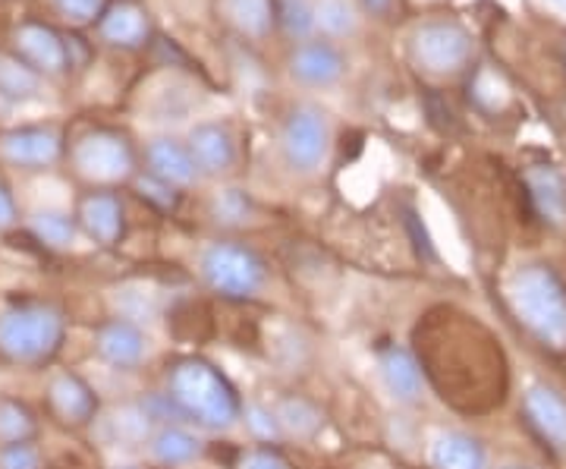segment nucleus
Wrapping results in <instances>:
<instances>
[{
  "label": "nucleus",
  "instance_id": "f257e3e1",
  "mask_svg": "<svg viewBox=\"0 0 566 469\" xmlns=\"http://www.w3.org/2000/svg\"><path fill=\"white\" fill-rule=\"evenodd\" d=\"M161 388L177 400L192 429L208 435H230L243 426V394L230 382V375L208 356L199 353L174 356L164 366Z\"/></svg>",
  "mask_w": 566,
  "mask_h": 469
},
{
  "label": "nucleus",
  "instance_id": "f03ea898",
  "mask_svg": "<svg viewBox=\"0 0 566 469\" xmlns=\"http://www.w3.org/2000/svg\"><path fill=\"white\" fill-rule=\"evenodd\" d=\"M506 303L516 322L551 350H566V286L545 262H526L506 281Z\"/></svg>",
  "mask_w": 566,
  "mask_h": 469
},
{
  "label": "nucleus",
  "instance_id": "7ed1b4c3",
  "mask_svg": "<svg viewBox=\"0 0 566 469\" xmlns=\"http://www.w3.org/2000/svg\"><path fill=\"white\" fill-rule=\"evenodd\" d=\"M66 344V315L54 303L20 300L0 309V359L20 368H44Z\"/></svg>",
  "mask_w": 566,
  "mask_h": 469
},
{
  "label": "nucleus",
  "instance_id": "20e7f679",
  "mask_svg": "<svg viewBox=\"0 0 566 469\" xmlns=\"http://www.w3.org/2000/svg\"><path fill=\"white\" fill-rule=\"evenodd\" d=\"M196 274L202 286L223 303H259L268 284L271 268L264 256L237 237H214L196 256Z\"/></svg>",
  "mask_w": 566,
  "mask_h": 469
},
{
  "label": "nucleus",
  "instance_id": "39448f33",
  "mask_svg": "<svg viewBox=\"0 0 566 469\" xmlns=\"http://www.w3.org/2000/svg\"><path fill=\"white\" fill-rule=\"evenodd\" d=\"M406 63L431 82L465 76L475 63V35L463 20L434 13L412 22L403 39Z\"/></svg>",
  "mask_w": 566,
  "mask_h": 469
},
{
  "label": "nucleus",
  "instance_id": "423d86ee",
  "mask_svg": "<svg viewBox=\"0 0 566 469\" xmlns=\"http://www.w3.org/2000/svg\"><path fill=\"white\" fill-rule=\"evenodd\" d=\"M70 170L88 189H120L142 174V148L120 126H88L66 145Z\"/></svg>",
  "mask_w": 566,
  "mask_h": 469
},
{
  "label": "nucleus",
  "instance_id": "0eeeda50",
  "mask_svg": "<svg viewBox=\"0 0 566 469\" xmlns=\"http://www.w3.org/2000/svg\"><path fill=\"white\" fill-rule=\"evenodd\" d=\"M334 152V121L318 102L300 98L277 123V158L296 180L318 177Z\"/></svg>",
  "mask_w": 566,
  "mask_h": 469
},
{
  "label": "nucleus",
  "instance_id": "6e6552de",
  "mask_svg": "<svg viewBox=\"0 0 566 469\" xmlns=\"http://www.w3.org/2000/svg\"><path fill=\"white\" fill-rule=\"evenodd\" d=\"M283 70L296 88L331 92L349 76V54L340 41L315 35V39H305L300 44H290Z\"/></svg>",
  "mask_w": 566,
  "mask_h": 469
},
{
  "label": "nucleus",
  "instance_id": "1a4fd4ad",
  "mask_svg": "<svg viewBox=\"0 0 566 469\" xmlns=\"http://www.w3.org/2000/svg\"><path fill=\"white\" fill-rule=\"evenodd\" d=\"M66 136L54 123H20L0 133V164L41 174L66 158Z\"/></svg>",
  "mask_w": 566,
  "mask_h": 469
},
{
  "label": "nucleus",
  "instance_id": "9d476101",
  "mask_svg": "<svg viewBox=\"0 0 566 469\" xmlns=\"http://www.w3.org/2000/svg\"><path fill=\"white\" fill-rule=\"evenodd\" d=\"M44 409L54 426L66 431H85L102 416V397L80 372L57 368L44 385Z\"/></svg>",
  "mask_w": 566,
  "mask_h": 469
},
{
  "label": "nucleus",
  "instance_id": "9b49d317",
  "mask_svg": "<svg viewBox=\"0 0 566 469\" xmlns=\"http://www.w3.org/2000/svg\"><path fill=\"white\" fill-rule=\"evenodd\" d=\"M92 350H95L98 363H104L107 368L133 375L151 363L155 344H151V334L145 331V325L123 319V315H111L95 327Z\"/></svg>",
  "mask_w": 566,
  "mask_h": 469
},
{
  "label": "nucleus",
  "instance_id": "f8f14e48",
  "mask_svg": "<svg viewBox=\"0 0 566 469\" xmlns=\"http://www.w3.org/2000/svg\"><path fill=\"white\" fill-rule=\"evenodd\" d=\"M10 41H13V58H20L44 80L70 76L66 29H57L44 20H22L13 25Z\"/></svg>",
  "mask_w": 566,
  "mask_h": 469
},
{
  "label": "nucleus",
  "instance_id": "ddd939ff",
  "mask_svg": "<svg viewBox=\"0 0 566 469\" xmlns=\"http://www.w3.org/2000/svg\"><path fill=\"white\" fill-rule=\"evenodd\" d=\"M95 35L102 44L120 54H139L158 39L151 10L142 0H111L95 22Z\"/></svg>",
  "mask_w": 566,
  "mask_h": 469
},
{
  "label": "nucleus",
  "instance_id": "4468645a",
  "mask_svg": "<svg viewBox=\"0 0 566 469\" xmlns=\"http://www.w3.org/2000/svg\"><path fill=\"white\" fill-rule=\"evenodd\" d=\"M375 372H378V385L397 407L416 409L424 404L428 394V375H424L422 359L416 356V350L406 344H385L375 353Z\"/></svg>",
  "mask_w": 566,
  "mask_h": 469
},
{
  "label": "nucleus",
  "instance_id": "2eb2a0df",
  "mask_svg": "<svg viewBox=\"0 0 566 469\" xmlns=\"http://www.w3.org/2000/svg\"><path fill=\"white\" fill-rule=\"evenodd\" d=\"M189 152L199 164L205 180H227L240 167V136L227 121H199L186 133Z\"/></svg>",
  "mask_w": 566,
  "mask_h": 469
},
{
  "label": "nucleus",
  "instance_id": "dca6fc26",
  "mask_svg": "<svg viewBox=\"0 0 566 469\" xmlns=\"http://www.w3.org/2000/svg\"><path fill=\"white\" fill-rule=\"evenodd\" d=\"M142 170L151 174L161 184L180 189V192H189V189L205 184L202 170H199V164L189 152L186 136H174V133L151 136L148 143L142 145Z\"/></svg>",
  "mask_w": 566,
  "mask_h": 469
},
{
  "label": "nucleus",
  "instance_id": "f3484780",
  "mask_svg": "<svg viewBox=\"0 0 566 469\" xmlns=\"http://www.w3.org/2000/svg\"><path fill=\"white\" fill-rule=\"evenodd\" d=\"M76 221L82 237L102 249H117L126 237V205L120 189H85L76 202Z\"/></svg>",
  "mask_w": 566,
  "mask_h": 469
},
{
  "label": "nucleus",
  "instance_id": "a211bd4d",
  "mask_svg": "<svg viewBox=\"0 0 566 469\" xmlns=\"http://www.w3.org/2000/svg\"><path fill=\"white\" fill-rule=\"evenodd\" d=\"M523 416L547 448L566 454V397L547 382H528L523 388Z\"/></svg>",
  "mask_w": 566,
  "mask_h": 469
},
{
  "label": "nucleus",
  "instance_id": "6ab92c4d",
  "mask_svg": "<svg viewBox=\"0 0 566 469\" xmlns=\"http://www.w3.org/2000/svg\"><path fill=\"white\" fill-rule=\"evenodd\" d=\"M428 469H491L485 441L465 429H434L424 438Z\"/></svg>",
  "mask_w": 566,
  "mask_h": 469
},
{
  "label": "nucleus",
  "instance_id": "aec40b11",
  "mask_svg": "<svg viewBox=\"0 0 566 469\" xmlns=\"http://www.w3.org/2000/svg\"><path fill=\"white\" fill-rule=\"evenodd\" d=\"M221 25L249 44H264L277 35V0H214Z\"/></svg>",
  "mask_w": 566,
  "mask_h": 469
},
{
  "label": "nucleus",
  "instance_id": "412c9836",
  "mask_svg": "<svg viewBox=\"0 0 566 469\" xmlns=\"http://www.w3.org/2000/svg\"><path fill=\"white\" fill-rule=\"evenodd\" d=\"M148 463L158 469H189L205 457V438L192 426H161L145 445Z\"/></svg>",
  "mask_w": 566,
  "mask_h": 469
},
{
  "label": "nucleus",
  "instance_id": "4be33fe9",
  "mask_svg": "<svg viewBox=\"0 0 566 469\" xmlns=\"http://www.w3.org/2000/svg\"><path fill=\"white\" fill-rule=\"evenodd\" d=\"M271 407H274L277 419H281V429L286 441H303V445H308V441H315L322 435L324 423H327L322 404L312 400V397H305V394H283Z\"/></svg>",
  "mask_w": 566,
  "mask_h": 469
},
{
  "label": "nucleus",
  "instance_id": "5701e85b",
  "mask_svg": "<svg viewBox=\"0 0 566 469\" xmlns=\"http://www.w3.org/2000/svg\"><path fill=\"white\" fill-rule=\"evenodd\" d=\"M526 186L538 218L551 227H566V180L557 167H532L526 170Z\"/></svg>",
  "mask_w": 566,
  "mask_h": 469
},
{
  "label": "nucleus",
  "instance_id": "b1692460",
  "mask_svg": "<svg viewBox=\"0 0 566 469\" xmlns=\"http://www.w3.org/2000/svg\"><path fill=\"white\" fill-rule=\"evenodd\" d=\"M29 230L48 249H73L82 233L76 215L73 211H63V208H39L29 218Z\"/></svg>",
  "mask_w": 566,
  "mask_h": 469
},
{
  "label": "nucleus",
  "instance_id": "393cba45",
  "mask_svg": "<svg viewBox=\"0 0 566 469\" xmlns=\"http://www.w3.org/2000/svg\"><path fill=\"white\" fill-rule=\"evenodd\" d=\"M41 419L35 409L22 397L0 394V448L3 445H20V441H39Z\"/></svg>",
  "mask_w": 566,
  "mask_h": 469
},
{
  "label": "nucleus",
  "instance_id": "a878e982",
  "mask_svg": "<svg viewBox=\"0 0 566 469\" xmlns=\"http://www.w3.org/2000/svg\"><path fill=\"white\" fill-rule=\"evenodd\" d=\"M44 92V76H39L32 66H25L20 58L3 54L0 58V98L10 104L39 102Z\"/></svg>",
  "mask_w": 566,
  "mask_h": 469
},
{
  "label": "nucleus",
  "instance_id": "bb28decb",
  "mask_svg": "<svg viewBox=\"0 0 566 469\" xmlns=\"http://www.w3.org/2000/svg\"><path fill=\"white\" fill-rule=\"evenodd\" d=\"M277 35L300 44L318 35V0H277Z\"/></svg>",
  "mask_w": 566,
  "mask_h": 469
},
{
  "label": "nucleus",
  "instance_id": "cd10ccee",
  "mask_svg": "<svg viewBox=\"0 0 566 469\" xmlns=\"http://www.w3.org/2000/svg\"><path fill=\"white\" fill-rule=\"evenodd\" d=\"M363 13L353 0H318V35L331 41H346L359 35Z\"/></svg>",
  "mask_w": 566,
  "mask_h": 469
},
{
  "label": "nucleus",
  "instance_id": "c85d7f7f",
  "mask_svg": "<svg viewBox=\"0 0 566 469\" xmlns=\"http://www.w3.org/2000/svg\"><path fill=\"white\" fill-rule=\"evenodd\" d=\"M255 199L245 192V189H237V186H223L211 196V218L218 221L227 230H237V227L249 225L255 218Z\"/></svg>",
  "mask_w": 566,
  "mask_h": 469
},
{
  "label": "nucleus",
  "instance_id": "c756f323",
  "mask_svg": "<svg viewBox=\"0 0 566 469\" xmlns=\"http://www.w3.org/2000/svg\"><path fill=\"white\" fill-rule=\"evenodd\" d=\"M243 429L249 431L252 445H271V448H281L283 441V429L281 419L271 404H259V400H245L243 409Z\"/></svg>",
  "mask_w": 566,
  "mask_h": 469
},
{
  "label": "nucleus",
  "instance_id": "7c9ffc66",
  "mask_svg": "<svg viewBox=\"0 0 566 469\" xmlns=\"http://www.w3.org/2000/svg\"><path fill=\"white\" fill-rule=\"evenodd\" d=\"M136 400H139V407L145 409V416L155 423V429H161V426H189L186 416L180 413V407H177V400H174L164 388L142 390Z\"/></svg>",
  "mask_w": 566,
  "mask_h": 469
},
{
  "label": "nucleus",
  "instance_id": "2f4dec72",
  "mask_svg": "<svg viewBox=\"0 0 566 469\" xmlns=\"http://www.w3.org/2000/svg\"><path fill=\"white\" fill-rule=\"evenodd\" d=\"M0 469H48V457L39 441H20L0 448Z\"/></svg>",
  "mask_w": 566,
  "mask_h": 469
},
{
  "label": "nucleus",
  "instance_id": "473e14b6",
  "mask_svg": "<svg viewBox=\"0 0 566 469\" xmlns=\"http://www.w3.org/2000/svg\"><path fill=\"white\" fill-rule=\"evenodd\" d=\"M133 186L139 189V196L148 205H155V208H161V211H177L180 208L182 192L180 189H174V186L161 184V180H155L151 174H145L142 170L139 177L133 180Z\"/></svg>",
  "mask_w": 566,
  "mask_h": 469
},
{
  "label": "nucleus",
  "instance_id": "72a5a7b5",
  "mask_svg": "<svg viewBox=\"0 0 566 469\" xmlns=\"http://www.w3.org/2000/svg\"><path fill=\"white\" fill-rule=\"evenodd\" d=\"M230 469H293L290 460L283 457L281 448L271 445H249V448L237 450V460Z\"/></svg>",
  "mask_w": 566,
  "mask_h": 469
},
{
  "label": "nucleus",
  "instance_id": "f704fd0d",
  "mask_svg": "<svg viewBox=\"0 0 566 469\" xmlns=\"http://www.w3.org/2000/svg\"><path fill=\"white\" fill-rule=\"evenodd\" d=\"M51 3L73 29H82V25H95L111 0H51Z\"/></svg>",
  "mask_w": 566,
  "mask_h": 469
},
{
  "label": "nucleus",
  "instance_id": "c9c22d12",
  "mask_svg": "<svg viewBox=\"0 0 566 469\" xmlns=\"http://www.w3.org/2000/svg\"><path fill=\"white\" fill-rule=\"evenodd\" d=\"M363 20L371 22H397L403 17L406 0H353Z\"/></svg>",
  "mask_w": 566,
  "mask_h": 469
},
{
  "label": "nucleus",
  "instance_id": "e433bc0d",
  "mask_svg": "<svg viewBox=\"0 0 566 469\" xmlns=\"http://www.w3.org/2000/svg\"><path fill=\"white\" fill-rule=\"evenodd\" d=\"M66 51H70V73H82L85 66H92L95 48L80 32H66Z\"/></svg>",
  "mask_w": 566,
  "mask_h": 469
},
{
  "label": "nucleus",
  "instance_id": "4c0bfd02",
  "mask_svg": "<svg viewBox=\"0 0 566 469\" xmlns=\"http://www.w3.org/2000/svg\"><path fill=\"white\" fill-rule=\"evenodd\" d=\"M20 225V205L13 189L0 180V233H10L13 227Z\"/></svg>",
  "mask_w": 566,
  "mask_h": 469
},
{
  "label": "nucleus",
  "instance_id": "58836bf2",
  "mask_svg": "<svg viewBox=\"0 0 566 469\" xmlns=\"http://www.w3.org/2000/svg\"><path fill=\"white\" fill-rule=\"evenodd\" d=\"M547 3H551V7H554L557 13H564V17H566V0H547Z\"/></svg>",
  "mask_w": 566,
  "mask_h": 469
},
{
  "label": "nucleus",
  "instance_id": "ea45409f",
  "mask_svg": "<svg viewBox=\"0 0 566 469\" xmlns=\"http://www.w3.org/2000/svg\"><path fill=\"white\" fill-rule=\"evenodd\" d=\"M491 469H535V467H526V463H501V467H491Z\"/></svg>",
  "mask_w": 566,
  "mask_h": 469
},
{
  "label": "nucleus",
  "instance_id": "a19ab883",
  "mask_svg": "<svg viewBox=\"0 0 566 469\" xmlns=\"http://www.w3.org/2000/svg\"><path fill=\"white\" fill-rule=\"evenodd\" d=\"M117 469H148V467H139V463H123V467Z\"/></svg>",
  "mask_w": 566,
  "mask_h": 469
}]
</instances>
